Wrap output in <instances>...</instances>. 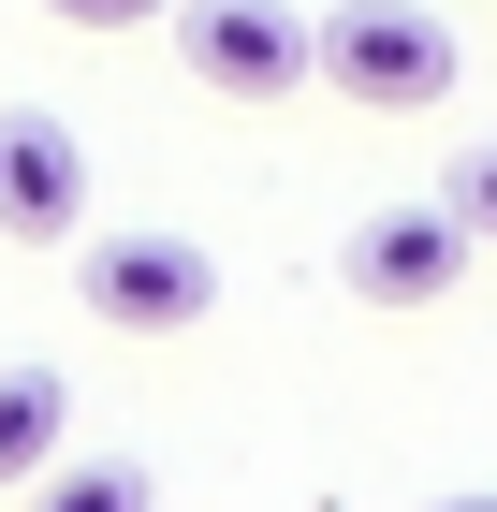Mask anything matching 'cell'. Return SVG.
I'll return each mask as SVG.
<instances>
[{
    "mask_svg": "<svg viewBox=\"0 0 497 512\" xmlns=\"http://www.w3.org/2000/svg\"><path fill=\"white\" fill-rule=\"evenodd\" d=\"M439 512H497V498H439Z\"/></svg>",
    "mask_w": 497,
    "mask_h": 512,
    "instance_id": "30bf717a",
    "label": "cell"
},
{
    "mask_svg": "<svg viewBox=\"0 0 497 512\" xmlns=\"http://www.w3.org/2000/svg\"><path fill=\"white\" fill-rule=\"evenodd\" d=\"M15 512H161V483L132 454H59L44 483H15Z\"/></svg>",
    "mask_w": 497,
    "mask_h": 512,
    "instance_id": "52a82bcc",
    "label": "cell"
},
{
    "mask_svg": "<svg viewBox=\"0 0 497 512\" xmlns=\"http://www.w3.org/2000/svg\"><path fill=\"white\" fill-rule=\"evenodd\" d=\"M307 44H322V88L366 103V118H424V103L454 88V30H439L424 0H337Z\"/></svg>",
    "mask_w": 497,
    "mask_h": 512,
    "instance_id": "6da1fadb",
    "label": "cell"
},
{
    "mask_svg": "<svg viewBox=\"0 0 497 512\" xmlns=\"http://www.w3.org/2000/svg\"><path fill=\"white\" fill-rule=\"evenodd\" d=\"M59 439H74V381L59 366H0V498L59 469Z\"/></svg>",
    "mask_w": 497,
    "mask_h": 512,
    "instance_id": "8992f818",
    "label": "cell"
},
{
    "mask_svg": "<svg viewBox=\"0 0 497 512\" xmlns=\"http://www.w3.org/2000/svg\"><path fill=\"white\" fill-rule=\"evenodd\" d=\"M337 278L366 293V308H439L468 278V235H454V205H381V220H351Z\"/></svg>",
    "mask_w": 497,
    "mask_h": 512,
    "instance_id": "277c9868",
    "label": "cell"
},
{
    "mask_svg": "<svg viewBox=\"0 0 497 512\" xmlns=\"http://www.w3.org/2000/svg\"><path fill=\"white\" fill-rule=\"evenodd\" d=\"M44 15H74V30H132V15H161V0H44Z\"/></svg>",
    "mask_w": 497,
    "mask_h": 512,
    "instance_id": "9c48e42d",
    "label": "cell"
},
{
    "mask_svg": "<svg viewBox=\"0 0 497 512\" xmlns=\"http://www.w3.org/2000/svg\"><path fill=\"white\" fill-rule=\"evenodd\" d=\"M74 293H88V322H117V337H191V322L220 308V264H205L191 235H88Z\"/></svg>",
    "mask_w": 497,
    "mask_h": 512,
    "instance_id": "3957f363",
    "label": "cell"
},
{
    "mask_svg": "<svg viewBox=\"0 0 497 512\" xmlns=\"http://www.w3.org/2000/svg\"><path fill=\"white\" fill-rule=\"evenodd\" d=\"M439 205H454L468 249H497V147H454V191H439Z\"/></svg>",
    "mask_w": 497,
    "mask_h": 512,
    "instance_id": "ba28073f",
    "label": "cell"
},
{
    "mask_svg": "<svg viewBox=\"0 0 497 512\" xmlns=\"http://www.w3.org/2000/svg\"><path fill=\"white\" fill-rule=\"evenodd\" d=\"M176 59H191L220 103H293V88H322V44H307L293 0H176Z\"/></svg>",
    "mask_w": 497,
    "mask_h": 512,
    "instance_id": "7a4b0ae2",
    "label": "cell"
},
{
    "mask_svg": "<svg viewBox=\"0 0 497 512\" xmlns=\"http://www.w3.org/2000/svg\"><path fill=\"white\" fill-rule=\"evenodd\" d=\"M88 220V147L74 118H0V235H74Z\"/></svg>",
    "mask_w": 497,
    "mask_h": 512,
    "instance_id": "5b68a950",
    "label": "cell"
}]
</instances>
